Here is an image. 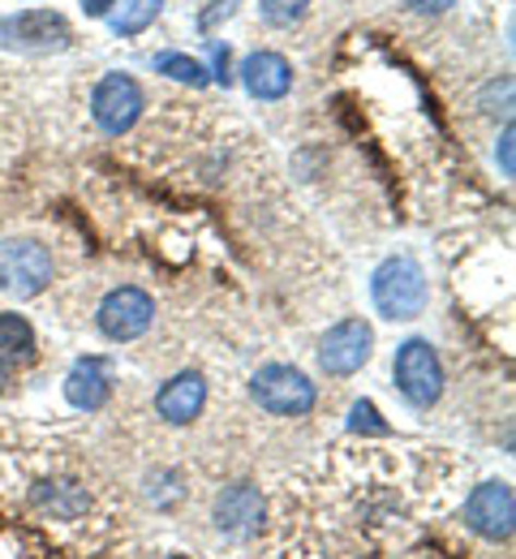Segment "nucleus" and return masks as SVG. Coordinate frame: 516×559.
I'll return each mask as SVG.
<instances>
[{
    "instance_id": "obj_1",
    "label": "nucleus",
    "mask_w": 516,
    "mask_h": 559,
    "mask_svg": "<svg viewBox=\"0 0 516 559\" xmlns=\"http://www.w3.org/2000/svg\"><path fill=\"white\" fill-rule=\"evenodd\" d=\"M460 465L370 443H340L289 478L272 512L276 559H370L400 547L418 516L443 512Z\"/></svg>"
},
{
    "instance_id": "obj_10",
    "label": "nucleus",
    "mask_w": 516,
    "mask_h": 559,
    "mask_svg": "<svg viewBox=\"0 0 516 559\" xmlns=\"http://www.w3.org/2000/svg\"><path fill=\"white\" fill-rule=\"evenodd\" d=\"M370 353H374V332H370V323L367 319H345V323H336V328L323 336V345H319V366H323L332 379H349V374H358V370L367 366Z\"/></svg>"
},
{
    "instance_id": "obj_5",
    "label": "nucleus",
    "mask_w": 516,
    "mask_h": 559,
    "mask_svg": "<svg viewBox=\"0 0 516 559\" xmlns=\"http://www.w3.org/2000/svg\"><path fill=\"white\" fill-rule=\"evenodd\" d=\"M48 284H52V254L39 241L31 237L0 241V293L26 301V297H39Z\"/></svg>"
},
{
    "instance_id": "obj_16",
    "label": "nucleus",
    "mask_w": 516,
    "mask_h": 559,
    "mask_svg": "<svg viewBox=\"0 0 516 559\" xmlns=\"http://www.w3.org/2000/svg\"><path fill=\"white\" fill-rule=\"evenodd\" d=\"M35 349V328L22 314H0V366H31Z\"/></svg>"
},
{
    "instance_id": "obj_24",
    "label": "nucleus",
    "mask_w": 516,
    "mask_h": 559,
    "mask_svg": "<svg viewBox=\"0 0 516 559\" xmlns=\"http://www.w3.org/2000/svg\"><path fill=\"white\" fill-rule=\"evenodd\" d=\"M0 392H4V370H0Z\"/></svg>"
},
{
    "instance_id": "obj_15",
    "label": "nucleus",
    "mask_w": 516,
    "mask_h": 559,
    "mask_svg": "<svg viewBox=\"0 0 516 559\" xmlns=\"http://www.w3.org/2000/svg\"><path fill=\"white\" fill-rule=\"evenodd\" d=\"M108 396H112V379H108V366H104L99 357L77 361L74 370L65 374V401H70L74 409H82V414L104 409Z\"/></svg>"
},
{
    "instance_id": "obj_25",
    "label": "nucleus",
    "mask_w": 516,
    "mask_h": 559,
    "mask_svg": "<svg viewBox=\"0 0 516 559\" xmlns=\"http://www.w3.org/2000/svg\"><path fill=\"white\" fill-rule=\"evenodd\" d=\"M168 559H190V556H168Z\"/></svg>"
},
{
    "instance_id": "obj_3",
    "label": "nucleus",
    "mask_w": 516,
    "mask_h": 559,
    "mask_svg": "<svg viewBox=\"0 0 516 559\" xmlns=\"http://www.w3.org/2000/svg\"><path fill=\"white\" fill-rule=\"evenodd\" d=\"M370 297H374V310L392 323H405V319H418L427 310V272L418 267V259L409 254H396L387 263H379V272L370 280Z\"/></svg>"
},
{
    "instance_id": "obj_21",
    "label": "nucleus",
    "mask_w": 516,
    "mask_h": 559,
    "mask_svg": "<svg viewBox=\"0 0 516 559\" xmlns=\"http://www.w3.org/2000/svg\"><path fill=\"white\" fill-rule=\"evenodd\" d=\"M405 4H413L418 13H443V9L456 4V0H405Z\"/></svg>"
},
{
    "instance_id": "obj_23",
    "label": "nucleus",
    "mask_w": 516,
    "mask_h": 559,
    "mask_svg": "<svg viewBox=\"0 0 516 559\" xmlns=\"http://www.w3.org/2000/svg\"><path fill=\"white\" fill-rule=\"evenodd\" d=\"M508 142H513V130L504 134V146H500V155H504V173H513V146H508Z\"/></svg>"
},
{
    "instance_id": "obj_13",
    "label": "nucleus",
    "mask_w": 516,
    "mask_h": 559,
    "mask_svg": "<svg viewBox=\"0 0 516 559\" xmlns=\"http://www.w3.org/2000/svg\"><path fill=\"white\" fill-rule=\"evenodd\" d=\"M203 405H207V379L199 370L172 374L159 388V396H155V414H159V421H168V426H190V421L203 414Z\"/></svg>"
},
{
    "instance_id": "obj_7",
    "label": "nucleus",
    "mask_w": 516,
    "mask_h": 559,
    "mask_svg": "<svg viewBox=\"0 0 516 559\" xmlns=\"http://www.w3.org/2000/svg\"><path fill=\"white\" fill-rule=\"evenodd\" d=\"M392 374H396L400 396H405L413 409H431L443 396V366H440V357H435V349H431V341H405V345L396 349Z\"/></svg>"
},
{
    "instance_id": "obj_11",
    "label": "nucleus",
    "mask_w": 516,
    "mask_h": 559,
    "mask_svg": "<svg viewBox=\"0 0 516 559\" xmlns=\"http://www.w3.org/2000/svg\"><path fill=\"white\" fill-rule=\"evenodd\" d=\"M516 521V499L508 483H482L465 499V525L491 543H508Z\"/></svg>"
},
{
    "instance_id": "obj_20",
    "label": "nucleus",
    "mask_w": 516,
    "mask_h": 559,
    "mask_svg": "<svg viewBox=\"0 0 516 559\" xmlns=\"http://www.w3.org/2000/svg\"><path fill=\"white\" fill-rule=\"evenodd\" d=\"M353 430H370V435H387V426L379 421V414H374V405H370V401H358V405H353Z\"/></svg>"
},
{
    "instance_id": "obj_14",
    "label": "nucleus",
    "mask_w": 516,
    "mask_h": 559,
    "mask_svg": "<svg viewBox=\"0 0 516 559\" xmlns=\"http://www.w3.org/2000/svg\"><path fill=\"white\" fill-rule=\"evenodd\" d=\"M241 82L254 99H285L289 86H293V66L280 57V52H250L241 61Z\"/></svg>"
},
{
    "instance_id": "obj_12",
    "label": "nucleus",
    "mask_w": 516,
    "mask_h": 559,
    "mask_svg": "<svg viewBox=\"0 0 516 559\" xmlns=\"http://www.w3.org/2000/svg\"><path fill=\"white\" fill-rule=\"evenodd\" d=\"M212 516H216V530H220L224 538L245 543V538H254V534L263 530V521H267V503H263V495H259L254 487L237 483V487H224L220 495H216Z\"/></svg>"
},
{
    "instance_id": "obj_22",
    "label": "nucleus",
    "mask_w": 516,
    "mask_h": 559,
    "mask_svg": "<svg viewBox=\"0 0 516 559\" xmlns=\"http://www.w3.org/2000/svg\"><path fill=\"white\" fill-rule=\"evenodd\" d=\"M112 4H117V0H82V9H86L91 17H104V13L112 9Z\"/></svg>"
},
{
    "instance_id": "obj_8",
    "label": "nucleus",
    "mask_w": 516,
    "mask_h": 559,
    "mask_svg": "<svg viewBox=\"0 0 516 559\" xmlns=\"http://www.w3.org/2000/svg\"><path fill=\"white\" fill-rule=\"evenodd\" d=\"M91 117L104 134L121 139L134 130V121L143 117V86L130 78V73H108L95 95H91Z\"/></svg>"
},
{
    "instance_id": "obj_6",
    "label": "nucleus",
    "mask_w": 516,
    "mask_h": 559,
    "mask_svg": "<svg viewBox=\"0 0 516 559\" xmlns=\"http://www.w3.org/2000/svg\"><path fill=\"white\" fill-rule=\"evenodd\" d=\"M95 323H99V332L108 341L130 345V341H139V336L151 332V323H155V297H151L147 288H139V284H121V288H112L99 301Z\"/></svg>"
},
{
    "instance_id": "obj_4",
    "label": "nucleus",
    "mask_w": 516,
    "mask_h": 559,
    "mask_svg": "<svg viewBox=\"0 0 516 559\" xmlns=\"http://www.w3.org/2000/svg\"><path fill=\"white\" fill-rule=\"evenodd\" d=\"M250 396H254V405H259L263 414H272V418H305V414L314 409V401H319L314 383H310L297 366H280V361L254 370Z\"/></svg>"
},
{
    "instance_id": "obj_18",
    "label": "nucleus",
    "mask_w": 516,
    "mask_h": 559,
    "mask_svg": "<svg viewBox=\"0 0 516 559\" xmlns=\"http://www.w3.org/2000/svg\"><path fill=\"white\" fill-rule=\"evenodd\" d=\"M155 70L168 73V78H177V82H190V86H203V82H207V70H203L194 57H181V52H164V57H155Z\"/></svg>"
},
{
    "instance_id": "obj_19",
    "label": "nucleus",
    "mask_w": 516,
    "mask_h": 559,
    "mask_svg": "<svg viewBox=\"0 0 516 559\" xmlns=\"http://www.w3.org/2000/svg\"><path fill=\"white\" fill-rule=\"evenodd\" d=\"M305 9H310V0H259V13H263L272 26H293Z\"/></svg>"
},
{
    "instance_id": "obj_2",
    "label": "nucleus",
    "mask_w": 516,
    "mask_h": 559,
    "mask_svg": "<svg viewBox=\"0 0 516 559\" xmlns=\"http://www.w3.org/2000/svg\"><path fill=\"white\" fill-rule=\"evenodd\" d=\"M0 512L26 530L44 525L65 547L91 551L112 534L121 499L74 448L39 430H17V443H0Z\"/></svg>"
},
{
    "instance_id": "obj_17",
    "label": "nucleus",
    "mask_w": 516,
    "mask_h": 559,
    "mask_svg": "<svg viewBox=\"0 0 516 559\" xmlns=\"http://www.w3.org/2000/svg\"><path fill=\"white\" fill-rule=\"evenodd\" d=\"M159 4H164V0H125L121 13H112V31H117V35H139V31H147L151 22H155V13H159Z\"/></svg>"
},
{
    "instance_id": "obj_9",
    "label": "nucleus",
    "mask_w": 516,
    "mask_h": 559,
    "mask_svg": "<svg viewBox=\"0 0 516 559\" xmlns=\"http://www.w3.org/2000/svg\"><path fill=\"white\" fill-rule=\"evenodd\" d=\"M70 44V22L52 9H26L0 22V48L17 52H61Z\"/></svg>"
}]
</instances>
